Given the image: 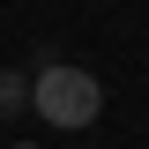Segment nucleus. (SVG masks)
Listing matches in <instances>:
<instances>
[{"instance_id": "obj_1", "label": "nucleus", "mask_w": 149, "mask_h": 149, "mask_svg": "<svg viewBox=\"0 0 149 149\" xmlns=\"http://www.w3.org/2000/svg\"><path fill=\"white\" fill-rule=\"evenodd\" d=\"M30 112H45V127H90L104 112V90H97L90 67H37L30 74Z\"/></svg>"}, {"instance_id": "obj_2", "label": "nucleus", "mask_w": 149, "mask_h": 149, "mask_svg": "<svg viewBox=\"0 0 149 149\" xmlns=\"http://www.w3.org/2000/svg\"><path fill=\"white\" fill-rule=\"evenodd\" d=\"M8 112H30V82H22V74H0V119H8Z\"/></svg>"}]
</instances>
